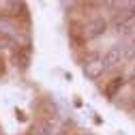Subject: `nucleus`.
<instances>
[{"label":"nucleus","mask_w":135,"mask_h":135,"mask_svg":"<svg viewBox=\"0 0 135 135\" xmlns=\"http://www.w3.org/2000/svg\"><path fill=\"white\" fill-rule=\"evenodd\" d=\"M81 71H84V75H86L88 79H99L101 75L107 71L103 56H99V54H90V56H86V60L81 62Z\"/></svg>","instance_id":"obj_1"},{"label":"nucleus","mask_w":135,"mask_h":135,"mask_svg":"<svg viewBox=\"0 0 135 135\" xmlns=\"http://www.w3.org/2000/svg\"><path fill=\"white\" fill-rule=\"evenodd\" d=\"M105 30H107V20L105 17H92L86 26H84V39H97L101 35H105Z\"/></svg>","instance_id":"obj_2"},{"label":"nucleus","mask_w":135,"mask_h":135,"mask_svg":"<svg viewBox=\"0 0 135 135\" xmlns=\"http://www.w3.org/2000/svg\"><path fill=\"white\" fill-rule=\"evenodd\" d=\"M105 60V66L112 69V66H118L120 62H124V43H118V45H112L107 49V54L103 56Z\"/></svg>","instance_id":"obj_3"},{"label":"nucleus","mask_w":135,"mask_h":135,"mask_svg":"<svg viewBox=\"0 0 135 135\" xmlns=\"http://www.w3.org/2000/svg\"><path fill=\"white\" fill-rule=\"evenodd\" d=\"M30 135H54V127L49 120H37L30 129Z\"/></svg>","instance_id":"obj_4"},{"label":"nucleus","mask_w":135,"mask_h":135,"mask_svg":"<svg viewBox=\"0 0 135 135\" xmlns=\"http://www.w3.org/2000/svg\"><path fill=\"white\" fill-rule=\"evenodd\" d=\"M122 81H124L122 77H116V79H114V84H112V86L107 88V97H114V92H116V88H118V86H122Z\"/></svg>","instance_id":"obj_5"},{"label":"nucleus","mask_w":135,"mask_h":135,"mask_svg":"<svg viewBox=\"0 0 135 135\" xmlns=\"http://www.w3.org/2000/svg\"><path fill=\"white\" fill-rule=\"evenodd\" d=\"M0 73H4V60L0 58Z\"/></svg>","instance_id":"obj_6"}]
</instances>
